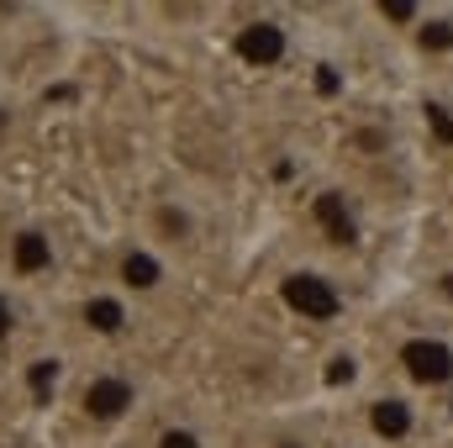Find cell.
<instances>
[{"label":"cell","instance_id":"6da1fadb","mask_svg":"<svg viewBox=\"0 0 453 448\" xmlns=\"http://www.w3.org/2000/svg\"><path fill=\"white\" fill-rule=\"evenodd\" d=\"M390 380L406 385L422 401H438L453 390V328L449 322H417L390 337Z\"/></svg>","mask_w":453,"mask_h":448},{"label":"cell","instance_id":"7a4b0ae2","mask_svg":"<svg viewBox=\"0 0 453 448\" xmlns=\"http://www.w3.org/2000/svg\"><path fill=\"white\" fill-rule=\"evenodd\" d=\"M358 438H369L374 448H417L427 438V401L395 380L369 385L358 396Z\"/></svg>","mask_w":453,"mask_h":448},{"label":"cell","instance_id":"3957f363","mask_svg":"<svg viewBox=\"0 0 453 448\" xmlns=\"http://www.w3.org/2000/svg\"><path fill=\"white\" fill-rule=\"evenodd\" d=\"M280 301H285V312H296L301 322H317V328H333L348 317V285L317 264H290L280 274Z\"/></svg>","mask_w":453,"mask_h":448},{"label":"cell","instance_id":"277c9868","mask_svg":"<svg viewBox=\"0 0 453 448\" xmlns=\"http://www.w3.org/2000/svg\"><path fill=\"white\" fill-rule=\"evenodd\" d=\"M201 237H206V217H201V206H196L190 196H158V201L148 206L142 243H153L158 253L180 259V253L201 248Z\"/></svg>","mask_w":453,"mask_h":448},{"label":"cell","instance_id":"5b68a950","mask_svg":"<svg viewBox=\"0 0 453 448\" xmlns=\"http://www.w3.org/2000/svg\"><path fill=\"white\" fill-rule=\"evenodd\" d=\"M80 417L85 422H96V428H116V422H127L137 406H142V385H137V375H127V369H96L85 385H80Z\"/></svg>","mask_w":453,"mask_h":448},{"label":"cell","instance_id":"8992f818","mask_svg":"<svg viewBox=\"0 0 453 448\" xmlns=\"http://www.w3.org/2000/svg\"><path fill=\"white\" fill-rule=\"evenodd\" d=\"M169 285H174V259H169V253H158L153 243L132 237V243L116 253V290H121L127 301L164 296Z\"/></svg>","mask_w":453,"mask_h":448},{"label":"cell","instance_id":"52a82bcc","mask_svg":"<svg viewBox=\"0 0 453 448\" xmlns=\"http://www.w3.org/2000/svg\"><path fill=\"white\" fill-rule=\"evenodd\" d=\"M232 53H237L248 69H280V64L296 53V37H290L285 21L253 16V21H242V27L232 32Z\"/></svg>","mask_w":453,"mask_h":448},{"label":"cell","instance_id":"ba28073f","mask_svg":"<svg viewBox=\"0 0 453 448\" xmlns=\"http://www.w3.org/2000/svg\"><path fill=\"white\" fill-rule=\"evenodd\" d=\"M311 222L333 248H358L364 243V212H358L353 190H342V185H322L311 196Z\"/></svg>","mask_w":453,"mask_h":448},{"label":"cell","instance_id":"9c48e42d","mask_svg":"<svg viewBox=\"0 0 453 448\" xmlns=\"http://www.w3.org/2000/svg\"><path fill=\"white\" fill-rule=\"evenodd\" d=\"M5 269H11L16 280H42V274H53V269H58V237L37 222L16 227L11 243H5Z\"/></svg>","mask_w":453,"mask_h":448},{"label":"cell","instance_id":"30bf717a","mask_svg":"<svg viewBox=\"0 0 453 448\" xmlns=\"http://www.w3.org/2000/svg\"><path fill=\"white\" fill-rule=\"evenodd\" d=\"M80 322H85L90 337H127L132 322H137V306H132L116 285L111 290H90V296L80 301Z\"/></svg>","mask_w":453,"mask_h":448},{"label":"cell","instance_id":"8fae6325","mask_svg":"<svg viewBox=\"0 0 453 448\" xmlns=\"http://www.w3.org/2000/svg\"><path fill=\"white\" fill-rule=\"evenodd\" d=\"M406 53L417 64H433V69L453 64V5H427V16L417 21V32L406 37Z\"/></svg>","mask_w":453,"mask_h":448},{"label":"cell","instance_id":"7c38bea8","mask_svg":"<svg viewBox=\"0 0 453 448\" xmlns=\"http://www.w3.org/2000/svg\"><path fill=\"white\" fill-rule=\"evenodd\" d=\"M374 16H380L401 42H406V37L417 32V21L427 16V5H422V0H385V5H374Z\"/></svg>","mask_w":453,"mask_h":448},{"label":"cell","instance_id":"4fadbf2b","mask_svg":"<svg viewBox=\"0 0 453 448\" xmlns=\"http://www.w3.org/2000/svg\"><path fill=\"white\" fill-rule=\"evenodd\" d=\"M153 448H211V438H206V428H201V422L174 417V422H164V428H158Z\"/></svg>","mask_w":453,"mask_h":448},{"label":"cell","instance_id":"5bb4252c","mask_svg":"<svg viewBox=\"0 0 453 448\" xmlns=\"http://www.w3.org/2000/svg\"><path fill=\"white\" fill-rule=\"evenodd\" d=\"M258 448H327V444H322L311 428H274Z\"/></svg>","mask_w":453,"mask_h":448},{"label":"cell","instance_id":"9a60e30c","mask_svg":"<svg viewBox=\"0 0 453 448\" xmlns=\"http://www.w3.org/2000/svg\"><path fill=\"white\" fill-rule=\"evenodd\" d=\"M21 328V312H16V301H11V290H0V343H11Z\"/></svg>","mask_w":453,"mask_h":448},{"label":"cell","instance_id":"2e32d148","mask_svg":"<svg viewBox=\"0 0 453 448\" xmlns=\"http://www.w3.org/2000/svg\"><path fill=\"white\" fill-rule=\"evenodd\" d=\"M11 121H16V112H11V101H0V137L11 132Z\"/></svg>","mask_w":453,"mask_h":448},{"label":"cell","instance_id":"e0dca14e","mask_svg":"<svg viewBox=\"0 0 453 448\" xmlns=\"http://www.w3.org/2000/svg\"><path fill=\"white\" fill-rule=\"evenodd\" d=\"M327 448H374V444H369V438H358V433H353V438H342V444H327Z\"/></svg>","mask_w":453,"mask_h":448}]
</instances>
